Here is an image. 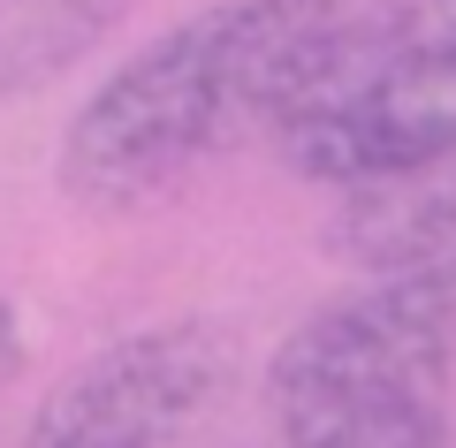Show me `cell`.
Here are the masks:
<instances>
[{"label": "cell", "mask_w": 456, "mask_h": 448, "mask_svg": "<svg viewBox=\"0 0 456 448\" xmlns=\"http://www.w3.org/2000/svg\"><path fill=\"white\" fill-rule=\"evenodd\" d=\"M350 0H206L152 31L69 114L53 183L84 213H145L236 144L274 137Z\"/></svg>", "instance_id": "1"}, {"label": "cell", "mask_w": 456, "mask_h": 448, "mask_svg": "<svg viewBox=\"0 0 456 448\" xmlns=\"http://www.w3.org/2000/svg\"><path fill=\"white\" fill-rule=\"evenodd\" d=\"M122 8L145 0H0V92H23L31 77L77 61L107 23H122Z\"/></svg>", "instance_id": "6"}, {"label": "cell", "mask_w": 456, "mask_h": 448, "mask_svg": "<svg viewBox=\"0 0 456 448\" xmlns=\"http://www.w3.org/2000/svg\"><path fill=\"white\" fill-rule=\"evenodd\" d=\"M266 144L320 191L456 152V0H350Z\"/></svg>", "instance_id": "2"}, {"label": "cell", "mask_w": 456, "mask_h": 448, "mask_svg": "<svg viewBox=\"0 0 456 448\" xmlns=\"http://www.w3.org/2000/svg\"><path fill=\"white\" fill-rule=\"evenodd\" d=\"M320 243H327V258H342V266H358V273L449 251L456 243V152L335 183V213H327Z\"/></svg>", "instance_id": "5"}, {"label": "cell", "mask_w": 456, "mask_h": 448, "mask_svg": "<svg viewBox=\"0 0 456 448\" xmlns=\"http://www.w3.org/2000/svg\"><path fill=\"white\" fill-rule=\"evenodd\" d=\"M236 350L206 320H160L84 357L31 411L23 448H183L213 418Z\"/></svg>", "instance_id": "4"}, {"label": "cell", "mask_w": 456, "mask_h": 448, "mask_svg": "<svg viewBox=\"0 0 456 448\" xmlns=\"http://www.w3.org/2000/svg\"><path fill=\"white\" fill-rule=\"evenodd\" d=\"M456 380V243L365 273L350 297L305 312L259 372L281 433L434 411Z\"/></svg>", "instance_id": "3"}, {"label": "cell", "mask_w": 456, "mask_h": 448, "mask_svg": "<svg viewBox=\"0 0 456 448\" xmlns=\"http://www.w3.org/2000/svg\"><path fill=\"white\" fill-rule=\"evenodd\" d=\"M274 448H456V426L434 411H403V418H365V426H327V433H281Z\"/></svg>", "instance_id": "7"}, {"label": "cell", "mask_w": 456, "mask_h": 448, "mask_svg": "<svg viewBox=\"0 0 456 448\" xmlns=\"http://www.w3.org/2000/svg\"><path fill=\"white\" fill-rule=\"evenodd\" d=\"M16 365H23V327H16V305L0 297V387L16 380Z\"/></svg>", "instance_id": "8"}]
</instances>
